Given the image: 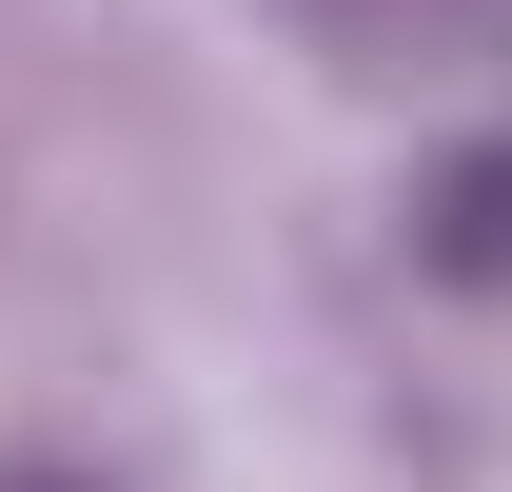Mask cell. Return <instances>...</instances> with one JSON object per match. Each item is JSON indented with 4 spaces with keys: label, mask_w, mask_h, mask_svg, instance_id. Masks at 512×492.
Masks as SVG:
<instances>
[{
    "label": "cell",
    "mask_w": 512,
    "mask_h": 492,
    "mask_svg": "<svg viewBox=\"0 0 512 492\" xmlns=\"http://www.w3.org/2000/svg\"><path fill=\"white\" fill-rule=\"evenodd\" d=\"M316 20H335V60H414V40H434L453 0H316Z\"/></svg>",
    "instance_id": "obj_2"
},
{
    "label": "cell",
    "mask_w": 512,
    "mask_h": 492,
    "mask_svg": "<svg viewBox=\"0 0 512 492\" xmlns=\"http://www.w3.org/2000/svg\"><path fill=\"white\" fill-rule=\"evenodd\" d=\"M0 492H99V473H0Z\"/></svg>",
    "instance_id": "obj_3"
},
{
    "label": "cell",
    "mask_w": 512,
    "mask_h": 492,
    "mask_svg": "<svg viewBox=\"0 0 512 492\" xmlns=\"http://www.w3.org/2000/svg\"><path fill=\"white\" fill-rule=\"evenodd\" d=\"M414 256H434L453 296H512V138H493V158H453V178L414 197Z\"/></svg>",
    "instance_id": "obj_1"
}]
</instances>
